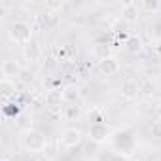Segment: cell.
<instances>
[{
	"label": "cell",
	"mask_w": 161,
	"mask_h": 161,
	"mask_svg": "<svg viewBox=\"0 0 161 161\" xmlns=\"http://www.w3.org/2000/svg\"><path fill=\"white\" fill-rule=\"evenodd\" d=\"M8 36L17 46H29L32 42V27L27 21H14L8 29Z\"/></svg>",
	"instance_id": "7a4b0ae2"
},
{
	"label": "cell",
	"mask_w": 161,
	"mask_h": 161,
	"mask_svg": "<svg viewBox=\"0 0 161 161\" xmlns=\"http://www.w3.org/2000/svg\"><path fill=\"white\" fill-rule=\"evenodd\" d=\"M0 95H2V103H10L12 99L17 97V87H15V80H6L2 78L0 82Z\"/></svg>",
	"instance_id": "9c48e42d"
},
{
	"label": "cell",
	"mask_w": 161,
	"mask_h": 161,
	"mask_svg": "<svg viewBox=\"0 0 161 161\" xmlns=\"http://www.w3.org/2000/svg\"><path fill=\"white\" fill-rule=\"evenodd\" d=\"M63 99H64V104L78 103V101H80V87L74 86V84L64 86V87H63Z\"/></svg>",
	"instance_id": "5bb4252c"
},
{
	"label": "cell",
	"mask_w": 161,
	"mask_h": 161,
	"mask_svg": "<svg viewBox=\"0 0 161 161\" xmlns=\"http://www.w3.org/2000/svg\"><path fill=\"white\" fill-rule=\"evenodd\" d=\"M61 114H63V118H64L66 121H78L80 118L84 116V112H82V106H80L78 103H72V104H64Z\"/></svg>",
	"instance_id": "8fae6325"
},
{
	"label": "cell",
	"mask_w": 161,
	"mask_h": 161,
	"mask_svg": "<svg viewBox=\"0 0 161 161\" xmlns=\"http://www.w3.org/2000/svg\"><path fill=\"white\" fill-rule=\"evenodd\" d=\"M21 144H23V148H25L27 152H31V153H42V152L46 150L47 140H46V135H44L40 129L29 127V129H25L23 135H21Z\"/></svg>",
	"instance_id": "6da1fadb"
},
{
	"label": "cell",
	"mask_w": 161,
	"mask_h": 161,
	"mask_svg": "<svg viewBox=\"0 0 161 161\" xmlns=\"http://www.w3.org/2000/svg\"><path fill=\"white\" fill-rule=\"evenodd\" d=\"M110 31H112L116 36L123 38V42H125V40L131 36V32H129V31H131V25H129V23H125L121 17H119V19H116V21L110 25Z\"/></svg>",
	"instance_id": "7c38bea8"
},
{
	"label": "cell",
	"mask_w": 161,
	"mask_h": 161,
	"mask_svg": "<svg viewBox=\"0 0 161 161\" xmlns=\"http://www.w3.org/2000/svg\"><path fill=\"white\" fill-rule=\"evenodd\" d=\"M155 116H157V119H161V103L155 106Z\"/></svg>",
	"instance_id": "cb8c5ba5"
},
{
	"label": "cell",
	"mask_w": 161,
	"mask_h": 161,
	"mask_svg": "<svg viewBox=\"0 0 161 161\" xmlns=\"http://www.w3.org/2000/svg\"><path fill=\"white\" fill-rule=\"evenodd\" d=\"M131 161H142V159H138V157H135V159H131Z\"/></svg>",
	"instance_id": "d4e9b609"
},
{
	"label": "cell",
	"mask_w": 161,
	"mask_h": 161,
	"mask_svg": "<svg viewBox=\"0 0 161 161\" xmlns=\"http://www.w3.org/2000/svg\"><path fill=\"white\" fill-rule=\"evenodd\" d=\"M150 135H152L153 138L161 140V119L152 121V125H150Z\"/></svg>",
	"instance_id": "ac0fdd59"
},
{
	"label": "cell",
	"mask_w": 161,
	"mask_h": 161,
	"mask_svg": "<svg viewBox=\"0 0 161 161\" xmlns=\"http://www.w3.org/2000/svg\"><path fill=\"white\" fill-rule=\"evenodd\" d=\"M138 6L146 14H157V12H161V2H159V0H142Z\"/></svg>",
	"instance_id": "2e32d148"
},
{
	"label": "cell",
	"mask_w": 161,
	"mask_h": 161,
	"mask_svg": "<svg viewBox=\"0 0 161 161\" xmlns=\"http://www.w3.org/2000/svg\"><path fill=\"white\" fill-rule=\"evenodd\" d=\"M97 68H99V72H101L103 76H116V74L121 70V64H119V61H118L116 55H114V57H108V59L99 61Z\"/></svg>",
	"instance_id": "ba28073f"
},
{
	"label": "cell",
	"mask_w": 161,
	"mask_h": 161,
	"mask_svg": "<svg viewBox=\"0 0 161 161\" xmlns=\"http://www.w3.org/2000/svg\"><path fill=\"white\" fill-rule=\"evenodd\" d=\"M123 47H125V51H127V53L136 55V53H140V51H142L144 44H142V38H140L138 34H131V36L123 42Z\"/></svg>",
	"instance_id": "4fadbf2b"
},
{
	"label": "cell",
	"mask_w": 161,
	"mask_h": 161,
	"mask_svg": "<svg viewBox=\"0 0 161 161\" xmlns=\"http://www.w3.org/2000/svg\"><path fill=\"white\" fill-rule=\"evenodd\" d=\"M112 129L106 125V123H91L89 129H87V136L93 144H106L110 138H112Z\"/></svg>",
	"instance_id": "277c9868"
},
{
	"label": "cell",
	"mask_w": 161,
	"mask_h": 161,
	"mask_svg": "<svg viewBox=\"0 0 161 161\" xmlns=\"http://www.w3.org/2000/svg\"><path fill=\"white\" fill-rule=\"evenodd\" d=\"M153 51H155V55H157V57H161V40H157V42H155Z\"/></svg>",
	"instance_id": "603a6c76"
},
{
	"label": "cell",
	"mask_w": 161,
	"mask_h": 161,
	"mask_svg": "<svg viewBox=\"0 0 161 161\" xmlns=\"http://www.w3.org/2000/svg\"><path fill=\"white\" fill-rule=\"evenodd\" d=\"M140 93H142V86L136 82V80H131V78L123 80L121 86H119V95L125 101H136L140 97Z\"/></svg>",
	"instance_id": "5b68a950"
},
{
	"label": "cell",
	"mask_w": 161,
	"mask_h": 161,
	"mask_svg": "<svg viewBox=\"0 0 161 161\" xmlns=\"http://www.w3.org/2000/svg\"><path fill=\"white\" fill-rule=\"evenodd\" d=\"M44 104L47 110L51 112H57L61 110V106H64V99H63V89L59 87H53V89H47L46 91V97H44Z\"/></svg>",
	"instance_id": "8992f818"
},
{
	"label": "cell",
	"mask_w": 161,
	"mask_h": 161,
	"mask_svg": "<svg viewBox=\"0 0 161 161\" xmlns=\"http://www.w3.org/2000/svg\"><path fill=\"white\" fill-rule=\"evenodd\" d=\"M19 78L23 80V82H32V74H31V72H27V70H23Z\"/></svg>",
	"instance_id": "7402d4cb"
},
{
	"label": "cell",
	"mask_w": 161,
	"mask_h": 161,
	"mask_svg": "<svg viewBox=\"0 0 161 161\" xmlns=\"http://www.w3.org/2000/svg\"><path fill=\"white\" fill-rule=\"evenodd\" d=\"M55 57H57L59 61H66V59H68V49H66L64 46L55 47Z\"/></svg>",
	"instance_id": "44dd1931"
},
{
	"label": "cell",
	"mask_w": 161,
	"mask_h": 161,
	"mask_svg": "<svg viewBox=\"0 0 161 161\" xmlns=\"http://www.w3.org/2000/svg\"><path fill=\"white\" fill-rule=\"evenodd\" d=\"M89 121L91 123H104L106 119H104L103 110H93V114H89Z\"/></svg>",
	"instance_id": "d6986e66"
},
{
	"label": "cell",
	"mask_w": 161,
	"mask_h": 161,
	"mask_svg": "<svg viewBox=\"0 0 161 161\" xmlns=\"http://www.w3.org/2000/svg\"><path fill=\"white\" fill-rule=\"evenodd\" d=\"M21 72H23V68L17 61L8 59L2 63V78H6V80H17L21 76Z\"/></svg>",
	"instance_id": "30bf717a"
},
{
	"label": "cell",
	"mask_w": 161,
	"mask_h": 161,
	"mask_svg": "<svg viewBox=\"0 0 161 161\" xmlns=\"http://www.w3.org/2000/svg\"><path fill=\"white\" fill-rule=\"evenodd\" d=\"M82 142H84V131L78 129V127H66V129H63L59 133V144L64 150L78 148Z\"/></svg>",
	"instance_id": "3957f363"
},
{
	"label": "cell",
	"mask_w": 161,
	"mask_h": 161,
	"mask_svg": "<svg viewBox=\"0 0 161 161\" xmlns=\"http://www.w3.org/2000/svg\"><path fill=\"white\" fill-rule=\"evenodd\" d=\"M108 161H131V157H129V153H123V152H114V153L108 157Z\"/></svg>",
	"instance_id": "ffe728a7"
},
{
	"label": "cell",
	"mask_w": 161,
	"mask_h": 161,
	"mask_svg": "<svg viewBox=\"0 0 161 161\" xmlns=\"http://www.w3.org/2000/svg\"><path fill=\"white\" fill-rule=\"evenodd\" d=\"M93 55H95L99 61H103V59L114 57V51H112V46H108V44H97V46L93 47Z\"/></svg>",
	"instance_id": "9a60e30c"
},
{
	"label": "cell",
	"mask_w": 161,
	"mask_h": 161,
	"mask_svg": "<svg viewBox=\"0 0 161 161\" xmlns=\"http://www.w3.org/2000/svg\"><path fill=\"white\" fill-rule=\"evenodd\" d=\"M40 55H42V49H40V46H38L36 42H31L29 46H25V57H27V59L38 61Z\"/></svg>",
	"instance_id": "e0dca14e"
},
{
	"label": "cell",
	"mask_w": 161,
	"mask_h": 161,
	"mask_svg": "<svg viewBox=\"0 0 161 161\" xmlns=\"http://www.w3.org/2000/svg\"><path fill=\"white\" fill-rule=\"evenodd\" d=\"M2 161H10V159H2Z\"/></svg>",
	"instance_id": "484cf974"
},
{
	"label": "cell",
	"mask_w": 161,
	"mask_h": 161,
	"mask_svg": "<svg viewBox=\"0 0 161 161\" xmlns=\"http://www.w3.org/2000/svg\"><path fill=\"white\" fill-rule=\"evenodd\" d=\"M140 6L136 4V2H125L123 6H121V12H119V15H121V19L125 21V23H129V25H135L136 21H138V17H140Z\"/></svg>",
	"instance_id": "52a82bcc"
}]
</instances>
